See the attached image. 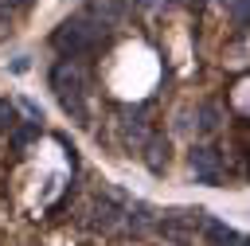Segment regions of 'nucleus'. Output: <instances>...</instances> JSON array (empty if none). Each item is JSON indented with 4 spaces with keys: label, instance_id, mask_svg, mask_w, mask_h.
Wrapping results in <instances>:
<instances>
[{
    "label": "nucleus",
    "instance_id": "nucleus-1",
    "mask_svg": "<svg viewBox=\"0 0 250 246\" xmlns=\"http://www.w3.org/2000/svg\"><path fill=\"white\" fill-rule=\"evenodd\" d=\"M105 35H109V23H105V20H98V16H90V12H74V16L62 20V27L55 31V47L74 59V55L94 51Z\"/></svg>",
    "mask_w": 250,
    "mask_h": 246
},
{
    "label": "nucleus",
    "instance_id": "nucleus-2",
    "mask_svg": "<svg viewBox=\"0 0 250 246\" xmlns=\"http://www.w3.org/2000/svg\"><path fill=\"white\" fill-rule=\"evenodd\" d=\"M191 172L203 180V184H219L223 180V164H219V152L215 148H191Z\"/></svg>",
    "mask_w": 250,
    "mask_h": 246
},
{
    "label": "nucleus",
    "instance_id": "nucleus-3",
    "mask_svg": "<svg viewBox=\"0 0 250 246\" xmlns=\"http://www.w3.org/2000/svg\"><path fill=\"white\" fill-rule=\"evenodd\" d=\"M90 215H94V219H90V226H94V230H109V226H117V223H121V215H125V211L117 207V199H113V195H102V199H94Z\"/></svg>",
    "mask_w": 250,
    "mask_h": 246
},
{
    "label": "nucleus",
    "instance_id": "nucleus-4",
    "mask_svg": "<svg viewBox=\"0 0 250 246\" xmlns=\"http://www.w3.org/2000/svg\"><path fill=\"white\" fill-rule=\"evenodd\" d=\"M125 215H129L125 223H129V230H133V234H145L148 226H156V211H152L148 203H133Z\"/></svg>",
    "mask_w": 250,
    "mask_h": 246
},
{
    "label": "nucleus",
    "instance_id": "nucleus-5",
    "mask_svg": "<svg viewBox=\"0 0 250 246\" xmlns=\"http://www.w3.org/2000/svg\"><path fill=\"white\" fill-rule=\"evenodd\" d=\"M145 164L152 172H164V164H168V141L164 137H148L145 141Z\"/></svg>",
    "mask_w": 250,
    "mask_h": 246
},
{
    "label": "nucleus",
    "instance_id": "nucleus-6",
    "mask_svg": "<svg viewBox=\"0 0 250 246\" xmlns=\"http://www.w3.org/2000/svg\"><path fill=\"white\" fill-rule=\"evenodd\" d=\"M219 121H223V109H219L215 102H203V105H199V133H215Z\"/></svg>",
    "mask_w": 250,
    "mask_h": 246
},
{
    "label": "nucleus",
    "instance_id": "nucleus-7",
    "mask_svg": "<svg viewBox=\"0 0 250 246\" xmlns=\"http://www.w3.org/2000/svg\"><path fill=\"white\" fill-rule=\"evenodd\" d=\"M121 133H125V144H133V148H141V144L148 141L145 121H125V125H121Z\"/></svg>",
    "mask_w": 250,
    "mask_h": 246
},
{
    "label": "nucleus",
    "instance_id": "nucleus-8",
    "mask_svg": "<svg viewBox=\"0 0 250 246\" xmlns=\"http://www.w3.org/2000/svg\"><path fill=\"white\" fill-rule=\"evenodd\" d=\"M35 137H39V125H23V129H12V148H27Z\"/></svg>",
    "mask_w": 250,
    "mask_h": 246
},
{
    "label": "nucleus",
    "instance_id": "nucleus-9",
    "mask_svg": "<svg viewBox=\"0 0 250 246\" xmlns=\"http://www.w3.org/2000/svg\"><path fill=\"white\" fill-rule=\"evenodd\" d=\"M12 129H16V105L0 98V133H12Z\"/></svg>",
    "mask_w": 250,
    "mask_h": 246
},
{
    "label": "nucleus",
    "instance_id": "nucleus-10",
    "mask_svg": "<svg viewBox=\"0 0 250 246\" xmlns=\"http://www.w3.org/2000/svg\"><path fill=\"white\" fill-rule=\"evenodd\" d=\"M227 8H230V20L238 23V27H246V8H250V0H223Z\"/></svg>",
    "mask_w": 250,
    "mask_h": 246
},
{
    "label": "nucleus",
    "instance_id": "nucleus-11",
    "mask_svg": "<svg viewBox=\"0 0 250 246\" xmlns=\"http://www.w3.org/2000/svg\"><path fill=\"white\" fill-rule=\"evenodd\" d=\"M20 109H23L27 117H31V125H39V121H43V109H39V105H35L31 98H20Z\"/></svg>",
    "mask_w": 250,
    "mask_h": 246
},
{
    "label": "nucleus",
    "instance_id": "nucleus-12",
    "mask_svg": "<svg viewBox=\"0 0 250 246\" xmlns=\"http://www.w3.org/2000/svg\"><path fill=\"white\" fill-rule=\"evenodd\" d=\"M4 8H20V4H27V0H0Z\"/></svg>",
    "mask_w": 250,
    "mask_h": 246
},
{
    "label": "nucleus",
    "instance_id": "nucleus-13",
    "mask_svg": "<svg viewBox=\"0 0 250 246\" xmlns=\"http://www.w3.org/2000/svg\"><path fill=\"white\" fill-rule=\"evenodd\" d=\"M156 4H160V0H141V8H156Z\"/></svg>",
    "mask_w": 250,
    "mask_h": 246
}]
</instances>
